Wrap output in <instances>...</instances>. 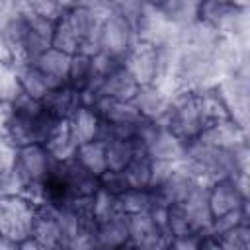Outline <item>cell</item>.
I'll return each mask as SVG.
<instances>
[{"label":"cell","instance_id":"1","mask_svg":"<svg viewBox=\"0 0 250 250\" xmlns=\"http://www.w3.org/2000/svg\"><path fill=\"white\" fill-rule=\"evenodd\" d=\"M104 18L80 2L61 12L53 27V47L68 55L98 53V27Z\"/></svg>","mask_w":250,"mask_h":250},{"label":"cell","instance_id":"2","mask_svg":"<svg viewBox=\"0 0 250 250\" xmlns=\"http://www.w3.org/2000/svg\"><path fill=\"white\" fill-rule=\"evenodd\" d=\"M162 125L186 145L197 139L207 127L203 90H191V88L174 90L170 94V102L162 117Z\"/></svg>","mask_w":250,"mask_h":250},{"label":"cell","instance_id":"3","mask_svg":"<svg viewBox=\"0 0 250 250\" xmlns=\"http://www.w3.org/2000/svg\"><path fill=\"white\" fill-rule=\"evenodd\" d=\"M37 201L25 193L0 195V246L18 248L21 240L31 236Z\"/></svg>","mask_w":250,"mask_h":250},{"label":"cell","instance_id":"4","mask_svg":"<svg viewBox=\"0 0 250 250\" xmlns=\"http://www.w3.org/2000/svg\"><path fill=\"white\" fill-rule=\"evenodd\" d=\"M55 164H57V158L51 154V150L45 145H25L16 148L12 170L16 172V176L23 186V193L35 201L39 186L51 174Z\"/></svg>","mask_w":250,"mask_h":250},{"label":"cell","instance_id":"5","mask_svg":"<svg viewBox=\"0 0 250 250\" xmlns=\"http://www.w3.org/2000/svg\"><path fill=\"white\" fill-rule=\"evenodd\" d=\"M137 35L135 27L129 20H125L121 14L111 10L98 27V53H104L115 61H121L127 57L131 47L135 45Z\"/></svg>","mask_w":250,"mask_h":250},{"label":"cell","instance_id":"6","mask_svg":"<svg viewBox=\"0 0 250 250\" xmlns=\"http://www.w3.org/2000/svg\"><path fill=\"white\" fill-rule=\"evenodd\" d=\"M123 66L131 72L139 86L158 84L162 78L160 72V47L148 41L137 39L127 57L123 59Z\"/></svg>","mask_w":250,"mask_h":250},{"label":"cell","instance_id":"7","mask_svg":"<svg viewBox=\"0 0 250 250\" xmlns=\"http://www.w3.org/2000/svg\"><path fill=\"white\" fill-rule=\"evenodd\" d=\"M129 225V248H168L170 238L162 223L150 213H131L127 215Z\"/></svg>","mask_w":250,"mask_h":250},{"label":"cell","instance_id":"8","mask_svg":"<svg viewBox=\"0 0 250 250\" xmlns=\"http://www.w3.org/2000/svg\"><path fill=\"white\" fill-rule=\"evenodd\" d=\"M31 236L41 244V248H66V236L55 205L37 201Z\"/></svg>","mask_w":250,"mask_h":250},{"label":"cell","instance_id":"9","mask_svg":"<svg viewBox=\"0 0 250 250\" xmlns=\"http://www.w3.org/2000/svg\"><path fill=\"white\" fill-rule=\"evenodd\" d=\"M131 102L135 104V107L139 109L143 119L162 121V117L168 109L170 92L166 88H162L160 84H145V86H139V90Z\"/></svg>","mask_w":250,"mask_h":250},{"label":"cell","instance_id":"10","mask_svg":"<svg viewBox=\"0 0 250 250\" xmlns=\"http://www.w3.org/2000/svg\"><path fill=\"white\" fill-rule=\"evenodd\" d=\"M94 244L96 248H129L127 215L117 213L113 217L96 221Z\"/></svg>","mask_w":250,"mask_h":250},{"label":"cell","instance_id":"11","mask_svg":"<svg viewBox=\"0 0 250 250\" xmlns=\"http://www.w3.org/2000/svg\"><path fill=\"white\" fill-rule=\"evenodd\" d=\"M70 125V133L74 143H84V141H92V139H100L102 141V133H104V119L98 113V109L94 105H86L82 104L68 119Z\"/></svg>","mask_w":250,"mask_h":250},{"label":"cell","instance_id":"12","mask_svg":"<svg viewBox=\"0 0 250 250\" xmlns=\"http://www.w3.org/2000/svg\"><path fill=\"white\" fill-rule=\"evenodd\" d=\"M70 57L68 53L49 47L43 55H39L31 64L51 82L53 88H59L62 84H66L68 78V68H70Z\"/></svg>","mask_w":250,"mask_h":250},{"label":"cell","instance_id":"13","mask_svg":"<svg viewBox=\"0 0 250 250\" xmlns=\"http://www.w3.org/2000/svg\"><path fill=\"white\" fill-rule=\"evenodd\" d=\"M199 6V0H162L154 10L168 25H172L174 29H182L197 21Z\"/></svg>","mask_w":250,"mask_h":250},{"label":"cell","instance_id":"14","mask_svg":"<svg viewBox=\"0 0 250 250\" xmlns=\"http://www.w3.org/2000/svg\"><path fill=\"white\" fill-rule=\"evenodd\" d=\"M43 107L57 119H70V115L82 105V96L78 90H74L68 84H62L55 90H51L43 100Z\"/></svg>","mask_w":250,"mask_h":250},{"label":"cell","instance_id":"15","mask_svg":"<svg viewBox=\"0 0 250 250\" xmlns=\"http://www.w3.org/2000/svg\"><path fill=\"white\" fill-rule=\"evenodd\" d=\"M105 143V166L109 172H123L139 152L141 145L133 137H111ZM105 170V172H107Z\"/></svg>","mask_w":250,"mask_h":250},{"label":"cell","instance_id":"16","mask_svg":"<svg viewBox=\"0 0 250 250\" xmlns=\"http://www.w3.org/2000/svg\"><path fill=\"white\" fill-rule=\"evenodd\" d=\"M146 152L152 158L170 160V162H182L186 158V143L180 141L174 133H170L164 125H160L158 133L146 145Z\"/></svg>","mask_w":250,"mask_h":250},{"label":"cell","instance_id":"17","mask_svg":"<svg viewBox=\"0 0 250 250\" xmlns=\"http://www.w3.org/2000/svg\"><path fill=\"white\" fill-rule=\"evenodd\" d=\"M72 158L96 178H102L107 170V166H105V143L100 139L78 143L74 146Z\"/></svg>","mask_w":250,"mask_h":250},{"label":"cell","instance_id":"18","mask_svg":"<svg viewBox=\"0 0 250 250\" xmlns=\"http://www.w3.org/2000/svg\"><path fill=\"white\" fill-rule=\"evenodd\" d=\"M14 70H16L18 82H20V90H21L23 94H27V96L39 100V102H41L51 90H55V88L51 86V82H49L31 62L14 66Z\"/></svg>","mask_w":250,"mask_h":250},{"label":"cell","instance_id":"19","mask_svg":"<svg viewBox=\"0 0 250 250\" xmlns=\"http://www.w3.org/2000/svg\"><path fill=\"white\" fill-rule=\"evenodd\" d=\"M94 80V57L90 53H74L70 57V68L66 84L78 92H84Z\"/></svg>","mask_w":250,"mask_h":250},{"label":"cell","instance_id":"20","mask_svg":"<svg viewBox=\"0 0 250 250\" xmlns=\"http://www.w3.org/2000/svg\"><path fill=\"white\" fill-rule=\"evenodd\" d=\"M154 201L152 189L146 188H129L123 193L117 195V203H119V211L123 215H131V213H141V211H150Z\"/></svg>","mask_w":250,"mask_h":250},{"label":"cell","instance_id":"21","mask_svg":"<svg viewBox=\"0 0 250 250\" xmlns=\"http://www.w3.org/2000/svg\"><path fill=\"white\" fill-rule=\"evenodd\" d=\"M219 248H229V250H246L250 248V221L238 223L232 229L221 232L217 236Z\"/></svg>","mask_w":250,"mask_h":250},{"label":"cell","instance_id":"22","mask_svg":"<svg viewBox=\"0 0 250 250\" xmlns=\"http://www.w3.org/2000/svg\"><path fill=\"white\" fill-rule=\"evenodd\" d=\"M16 158V146H12L4 137H0V176L12 170Z\"/></svg>","mask_w":250,"mask_h":250},{"label":"cell","instance_id":"23","mask_svg":"<svg viewBox=\"0 0 250 250\" xmlns=\"http://www.w3.org/2000/svg\"><path fill=\"white\" fill-rule=\"evenodd\" d=\"M10 115H12V104L0 100V137H4V131H6Z\"/></svg>","mask_w":250,"mask_h":250},{"label":"cell","instance_id":"24","mask_svg":"<svg viewBox=\"0 0 250 250\" xmlns=\"http://www.w3.org/2000/svg\"><path fill=\"white\" fill-rule=\"evenodd\" d=\"M225 2H229L236 10H248V0H225Z\"/></svg>","mask_w":250,"mask_h":250},{"label":"cell","instance_id":"25","mask_svg":"<svg viewBox=\"0 0 250 250\" xmlns=\"http://www.w3.org/2000/svg\"><path fill=\"white\" fill-rule=\"evenodd\" d=\"M62 10H66V8H70V6H76V4H80L82 0H55Z\"/></svg>","mask_w":250,"mask_h":250},{"label":"cell","instance_id":"26","mask_svg":"<svg viewBox=\"0 0 250 250\" xmlns=\"http://www.w3.org/2000/svg\"><path fill=\"white\" fill-rule=\"evenodd\" d=\"M145 2H146V4L150 6V8H156V6H158V4L162 2V0H145Z\"/></svg>","mask_w":250,"mask_h":250},{"label":"cell","instance_id":"27","mask_svg":"<svg viewBox=\"0 0 250 250\" xmlns=\"http://www.w3.org/2000/svg\"><path fill=\"white\" fill-rule=\"evenodd\" d=\"M104 2H105V4H109V6H113V4L117 2V0H104Z\"/></svg>","mask_w":250,"mask_h":250}]
</instances>
